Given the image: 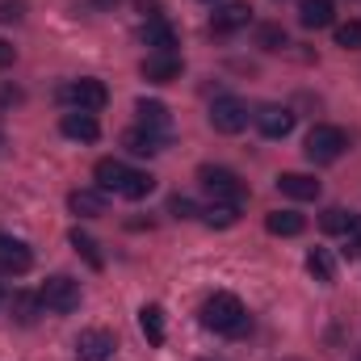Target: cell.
Returning <instances> with one entry per match:
<instances>
[{
	"label": "cell",
	"mask_w": 361,
	"mask_h": 361,
	"mask_svg": "<svg viewBox=\"0 0 361 361\" xmlns=\"http://www.w3.org/2000/svg\"><path fill=\"white\" fill-rule=\"evenodd\" d=\"M277 189L286 197H294V202H315L319 197V180L307 177V173H281L277 177Z\"/></svg>",
	"instance_id": "4fadbf2b"
},
{
	"label": "cell",
	"mask_w": 361,
	"mask_h": 361,
	"mask_svg": "<svg viewBox=\"0 0 361 361\" xmlns=\"http://www.w3.org/2000/svg\"><path fill=\"white\" fill-rule=\"evenodd\" d=\"M202 361H214V357H202Z\"/></svg>",
	"instance_id": "8d00e7d4"
},
{
	"label": "cell",
	"mask_w": 361,
	"mask_h": 361,
	"mask_svg": "<svg viewBox=\"0 0 361 361\" xmlns=\"http://www.w3.org/2000/svg\"><path fill=\"white\" fill-rule=\"evenodd\" d=\"M114 353H118V341L105 328H89L76 336V361H109Z\"/></svg>",
	"instance_id": "52a82bcc"
},
{
	"label": "cell",
	"mask_w": 361,
	"mask_h": 361,
	"mask_svg": "<svg viewBox=\"0 0 361 361\" xmlns=\"http://www.w3.org/2000/svg\"><path fill=\"white\" fill-rule=\"evenodd\" d=\"M135 114H139V122H143L147 130H164V126H169V105H160V101H139Z\"/></svg>",
	"instance_id": "7402d4cb"
},
{
	"label": "cell",
	"mask_w": 361,
	"mask_h": 361,
	"mask_svg": "<svg viewBox=\"0 0 361 361\" xmlns=\"http://www.w3.org/2000/svg\"><path fill=\"white\" fill-rule=\"evenodd\" d=\"M13 105H21V89L0 85V114H4V109H13Z\"/></svg>",
	"instance_id": "1f68e13d"
},
{
	"label": "cell",
	"mask_w": 361,
	"mask_h": 361,
	"mask_svg": "<svg viewBox=\"0 0 361 361\" xmlns=\"http://www.w3.org/2000/svg\"><path fill=\"white\" fill-rule=\"evenodd\" d=\"M59 97H63L72 109H80V114H97V109H105L109 89H105L101 80L85 76V80H72V85H63V89H59Z\"/></svg>",
	"instance_id": "5b68a950"
},
{
	"label": "cell",
	"mask_w": 361,
	"mask_h": 361,
	"mask_svg": "<svg viewBox=\"0 0 361 361\" xmlns=\"http://www.w3.org/2000/svg\"><path fill=\"white\" fill-rule=\"evenodd\" d=\"M307 273H311L315 281L332 286V281H336V261H332V252H328V248H315V252H307Z\"/></svg>",
	"instance_id": "ffe728a7"
},
{
	"label": "cell",
	"mask_w": 361,
	"mask_h": 361,
	"mask_svg": "<svg viewBox=\"0 0 361 361\" xmlns=\"http://www.w3.org/2000/svg\"><path fill=\"white\" fill-rule=\"evenodd\" d=\"M126 173H130V169H126L122 160H97V169H92V177H97V189H101V193H109V189L118 193L122 180H126Z\"/></svg>",
	"instance_id": "ac0fdd59"
},
{
	"label": "cell",
	"mask_w": 361,
	"mask_h": 361,
	"mask_svg": "<svg viewBox=\"0 0 361 361\" xmlns=\"http://www.w3.org/2000/svg\"><path fill=\"white\" fill-rule=\"evenodd\" d=\"M349 240H353V244H349V248H353V257H361V214L349 223Z\"/></svg>",
	"instance_id": "d6a6232c"
},
{
	"label": "cell",
	"mask_w": 361,
	"mask_h": 361,
	"mask_svg": "<svg viewBox=\"0 0 361 361\" xmlns=\"http://www.w3.org/2000/svg\"><path fill=\"white\" fill-rule=\"evenodd\" d=\"M252 21V8L244 4V0H235V4H223L214 17H210V30L214 34H235V30H244Z\"/></svg>",
	"instance_id": "30bf717a"
},
{
	"label": "cell",
	"mask_w": 361,
	"mask_h": 361,
	"mask_svg": "<svg viewBox=\"0 0 361 361\" xmlns=\"http://www.w3.org/2000/svg\"><path fill=\"white\" fill-rule=\"evenodd\" d=\"M169 214H177V219H193V214H197V206H193V202H189V197H169Z\"/></svg>",
	"instance_id": "4dcf8cb0"
},
{
	"label": "cell",
	"mask_w": 361,
	"mask_h": 361,
	"mask_svg": "<svg viewBox=\"0 0 361 361\" xmlns=\"http://www.w3.org/2000/svg\"><path fill=\"white\" fill-rule=\"evenodd\" d=\"M202 324H206L210 332L240 336V332H248V311H244V302H240L235 294L219 290V294H210V298L202 302Z\"/></svg>",
	"instance_id": "6da1fadb"
},
{
	"label": "cell",
	"mask_w": 361,
	"mask_h": 361,
	"mask_svg": "<svg viewBox=\"0 0 361 361\" xmlns=\"http://www.w3.org/2000/svg\"><path fill=\"white\" fill-rule=\"evenodd\" d=\"M72 248H76V252H80V257L89 261L92 269H101V265H105V261H101V252H97V240H92V235H85L80 227L72 231Z\"/></svg>",
	"instance_id": "484cf974"
},
{
	"label": "cell",
	"mask_w": 361,
	"mask_h": 361,
	"mask_svg": "<svg viewBox=\"0 0 361 361\" xmlns=\"http://www.w3.org/2000/svg\"><path fill=\"white\" fill-rule=\"evenodd\" d=\"M252 122H257V130H261L265 139H286V135L294 130V114H290L286 105H261V109L252 114Z\"/></svg>",
	"instance_id": "9c48e42d"
},
{
	"label": "cell",
	"mask_w": 361,
	"mask_h": 361,
	"mask_svg": "<svg viewBox=\"0 0 361 361\" xmlns=\"http://www.w3.org/2000/svg\"><path fill=\"white\" fill-rule=\"evenodd\" d=\"M59 130H63L68 139H76V143H92V139L101 135V126H97V118H92V114H80V109H72V114H63V118H59Z\"/></svg>",
	"instance_id": "7c38bea8"
},
{
	"label": "cell",
	"mask_w": 361,
	"mask_h": 361,
	"mask_svg": "<svg viewBox=\"0 0 361 361\" xmlns=\"http://www.w3.org/2000/svg\"><path fill=\"white\" fill-rule=\"evenodd\" d=\"M152 189H156V177H147V173H135V169H130L118 193H122V197H130V202H139V197H147Z\"/></svg>",
	"instance_id": "cb8c5ba5"
},
{
	"label": "cell",
	"mask_w": 361,
	"mask_h": 361,
	"mask_svg": "<svg viewBox=\"0 0 361 361\" xmlns=\"http://www.w3.org/2000/svg\"><path fill=\"white\" fill-rule=\"evenodd\" d=\"M38 311H42V298H34V294H13V319H17V324H34Z\"/></svg>",
	"instance_id": "d4e9b609"
},
{
	"label": "cell",
	"mask_w": 361,
	"mask_h": 361,
	"mask_svg": "<svg viewBox=\"0 0 361 361\" xmlns=\"http://www.w3.org/2000/svg\"><path fill=\"white\" fill-rule=\"evenodd\" d=\"M13 59H17V51H13L4 38H0V72H4V68H13Z\"/></svg>",
	"instance_id": "836d02e7"
},
{
	"label": "cell",
	"mask_w": 361,
	"mask_h": 361,
	"mask_svg": "<svg viewBox=\"0 0 361 361\" xmlns=\"http://www.w3.org/2000/svg\"><path fill=\"white\" fill-rule=\"evenodd\" d=\"M68 206H72V214H80V219H101V214H105V193H101V189H72V193H68Z\"/></svg>",
	"instance_id": "9a60e30c"
},
{
	"label": "cell",
	"mask_w": 361,
	"mask_h": 361,
	"mask_svg": "<svg viewBox=\"0 0 361 361\" xmlns=\"http://www.w3.org/2000/svg\"><path fill=\"white\" fill-rule=\"evenodd\" d=\"M286 42H290V38H286L281 25H261V30H257V47H261V51H281Z\"/></svg>",
	"instance_id": "4316f807"
},
{
	"label": "cell",
	"mask_w": 361,
	"mask_h": 361,
	"mask_svg": "<svg viewBox=\"0 0 361 361\" xmlns=\"http://www.w3.org/2000/svg\"><path fill=\"white\" fill-rule=\"evenodd\" d=\"M332 17H336V4H332V0H302V4H298V21H302L307 30H328Z\"/></svg>",
	"instance_id": "5bb4252c"
},
{
	"label": "cell",
	"mask_w": 361,
	"mask_h": 361,
	"mask_svg": "<svg viewBox=\"0 0 361 361\" xmlns=\"http://www.w3.org/2000/svg\"><path fill=\"white\" fill-rule=\"evenodd\" d=\"M38 298H42V307L47 311H55V315H72L76 307H80V281H72V277H47V286L38 290Z\"/></svg>",
	"instance_id": "3957f363"
},
{
	"label": "cell",
	"mask_w": 361,
	"mask_h": 361,
	"mask_svg": "<svg viewBox=\"0 0 361 361\" xmlns=\"http://www.w3.org/2000/svg\"><path fill=\"white\" fill-rule=\"evenodd\" d=\"M21 17H25V0H0V25L21 21Z\"/></svg>",
	"instance_id": "f1b7e54d"
},
{
	"label": "cell",
	"mask_w": 361,
	"mask_h": 361,
	"mask_svg": "<svg viewBox=\"0 0 361 361\" xmlns=\"http://www.w3.org/2000/svg\"><path fill=\"white\" fill-rule=\"evenodd\" d=\"M202 219H206L210 227H235V223H240V206H231V202H210V206L202 210Z\"/></svg>",
	"instance_id": "603a6c76"
},
{
	"label": "cell",
	"mask_w": 361,
	"mask_h": 361,
	"mask_svg": "<svg viewBox=\"0 0 361 361\" xmlns=\"http://www.w3.org/2000/svg\"><path fill=\"white\" fill-rule=\"evenodd\" d=\"M143 42H147V47H156V51H177V30L156 13V17L143 25Z\"/></svg>",
	"instance_id": "2e32d148"
},
{
	"label": "cell",
	"mask_w": 361,
	"mask_h": 361,
	"mask_svg": "<svg viewBox=\"0 0 361 361\" xmlns=\"http://www.w3.org/2000/svg\"><path fill=\"white\" fill-rule=\"evenodd\" d=\"M139 328H143L147 345H164V311L160 307H143L139 311Z\"/></svg>",
	"instance_id": "44dd1931"
},
{
	"label": "cell",
	"mask_w": 361,
	"mask_h": 361,
	"mask_svg": "<svg viewBox=\"0 0 361 361\" xmlns=\"http://www.w3.org/2000/svg\"><path fill=\"white\" fill-rule=\"evenodd\" d=\"M92 4H97V8H109V4H118V0H92Z\"/></svg>",
	"instance_id": "e575fe53"
},
{
	"label": "cell",
	"mask_w": 361,
	"mask_h": 361,
	"mask_svg": "<svg viewBox=\"0 0 361 361\" xmlns=\"http://www.w3.org/2000/svg\"><path fill=\"white\" fill-rule=\"evenodd\" d=\"M210 126H214L219 135H240V130L248 126V105H244L240 97H214V105H210Z\"/></svg>",
	"instance_id": "8992f818"
},
{
	"label": "cell",
	"mask_w": 361,
	"mask_h": 361,
	"mask_svg": "<svg viewBox=\"0 0 361 361\" xmlns=\"http://www.w3.org/2000/svg\"><path fill=\"white\" fill-rule=\"evenodd\" d=\"M265 227H269L273 235H302L307 231V219L294 214V210H273L269 219H265Z\"/></svg>",
	"instance_id": "d6986e66"
},
{
	"label": "cell",
	"mask_w": 361,
	"mask_h": 361,
	"mask_svg": "<svg viewBox=\"0 0 361 361\" xmlns=\"http://www.w3.org/2000/svg\"><path fill=\"white\" fill-rule=\"evenodd\" d=\"M0 302H4V290H0Z\"/></svg>",
	"instance_id": "d590c367"
},
{
	"label": "cell",
	"mask_w": 361,
	"mask_h": 361,
	"mask_svg": "<svg viewBox=\"0 0 361 361\" xmlns=\"http://www.w3.org/2000/svg\"><path fill=\"white\" fill-rule=\"evenodd\" d=\"M139 72H143V80H152V85H173L180 76V55L177 51H152Z\"/></svg>",
	"instance_id": "ba28073f"
},
{
	"label": "cell",
	"mask_w": 361,
	"mask_h": 361,
	"mask_svg": "<svg viewBox=\"0 0 361 361\" xmlns=\"http://www.w3.org/2000/svg\"><path fill=\"white\" fill-rule=\"evenodd\" d=\"M30 265H34L30 248L13 235H0V273H25Z\"/></svg>",
	"instance_id": "8fae6325"
},
{
	"label": "cell",
	"mask_w": 361,
	"mask_h": 361,
	"mask_svg": "<svg viewBox=\"0 0 361 361\" xmlns=\"http://www.w3.org/2000/svg\"><path fill=\"white\" fill-rule=\"evenodd\" d=\"M336 47H345V51H361V21H345V25H336Z\"/></svg>",
	"instance_id": "83f0119b"
},
{
	"label": "cell",
	"mask_w": 361,
	"mask_h": 361,
	"mask_svg": "<svg viewBox=\"0 0 361 361\" xmlns=\"http://www.w3.org/2000/svg\"><path fill=\"white\" fill-rule=\"evenodd\" d=\"M307 160L311 164H332V160H341L345 152H349V135L341 130V126H328V122H319V126H311V135H307Z\"/></svg>",
	"instance_id": "7a4b0ae2"
},
{
	"label": "cell",
	"mask_w": 361,
	"mask_h": 361,
	"mask_svg": "<svg viewBox=\"0 0 361 361\" xmlns=\"http://www.w3.org/2000/svg\"><path fill=\"white\" fill-rule=\"evenodd\" d=\"M349 223H353V219H349L345 210H336V206L324 214V231H349Z\"/></svg>",
	"instance_id": "f546056e"
},
{
	"label": "cell",
	"mask_w": 361,
	"mask_h": 361,
	"mask_svg": "<svg viewBox=\"0 0 361 361\" xmlns=\"http://www.w3.org/2000/svg\"><path fill=\"white\" fill-rule=\"evenodd\" d=\"M197 180H202V189H206L214 202H231V206L244 202V180L235 177L231 169H214V164H206V169L197 173Z\"/></svg>",
	"instance_id": "277c9868"
},
{
	"label": "cell",
	"mask_w": 361,
	"mask_h": 361,
	"mask_svg": "<svg viewBox=\"0 0 361 361\" xmlns=\"http://www.w3.org/2000/svg\"><path fill=\"white\" fill-rule=\"evenodd\" d=\"M122 147H126L130 156H156L164 143H160V135H156V130L135 126V130H126V135H122Z\"/></svg>",
	"instance_id": "e0dca14e"
}]
</instances>
